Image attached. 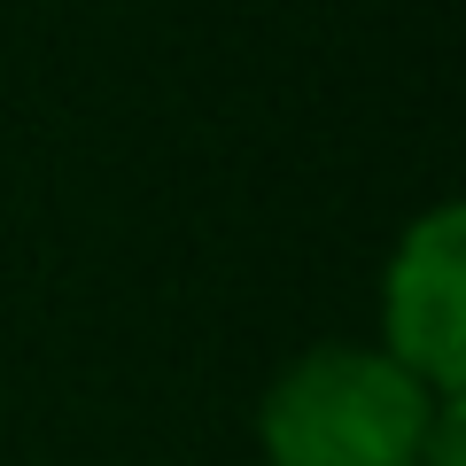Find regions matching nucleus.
Segmentation results:
<instances>
[{"mask_svg": "<svg viewBox=\"0 0 466 466\" xmlns=\"http://www.w3.org/2000/svg\"><path fill=\"white\" fill-rule=\"evenodd\" d=\"M443 404L381 342H319L257 397V451L265 466H420Z\"/></svg>", "mask_w": 466, "mask_h": 466, "instance_id": "nucleus-1", "label": "nucleus"}, {"mask_svg": "<svg viewBox=\"0 0 466 466\" xmlns=\"http://www.w3.org/2000/svg\"><path fill=\"white\" fill-rule=\"evenodd\" d=\"M381 350L443 397H466V210L428 202L381 265Z\"/></svg>", "mask_w": 466, "mask_h": 466, "instance_id": "nucleus-2", "label": "nucleus"}, {"mask_svg": "<svg viewBox=\"0 0 466 466\" xmlns=\"http://www.w3.org/2000/svg\"><path fill=\"white\" fill-rule=\"evenodd\" d=\"M459 451H466V404L451 397L443 420H435V435H428V451H420V466H459Z\"/></svg>", "mask_w": 466, "mask_h": 466, "instance_id": "nucleus-3", "label": "nucleus"}]
</instances>
